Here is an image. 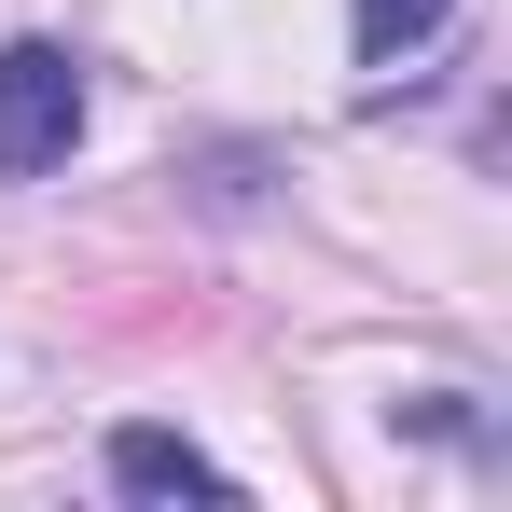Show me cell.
I'll return each mask as SVG.
<instances>
[{
	"label": "cell",
	"mask_w": 512,
	"mask_h": 512,
	"mask_svg": "<svg viewBox=\"0 0 512 512\" xmlns=\"http://www.w3.org/2000/svg\"><path fill=\"white\" fill-rule=\"evenodd\" d=\"M111 485H125V499H236V471H222V457H208V443H180V429H111Z\"/></svg>",
	"instance_id": "2"
},
{
	"label": "cell",
	"mask_w": 512,
	"mask_h": 512,
	"mask_svg": "<svg viewBox=\"0 0 512 512\" xmlns=\"http://www.w3.org/2000/svg\"><path fill=\"white\" fill-rule=\"evenodd\" d=\"M443 28H457V0H346V42H360V70H416Z\"/></svg>",
	"instance_id": "3"
},
{
	"label": "cell",
	"mask_w": 512,
	"mask_h": 512,
	"mask_svg": "<svg viewBox=\"0 0 512 512\" xmlns=\"http://www.w3.org/2000/svg\"><path fill=\"white\" fill-rule=\"evenodd\" d=\"M402 429H443V443H485V416H471L457 388H416V402H402Z\"/></svg>",
	"instance_id": "4"
},
{
	"label": "cell",
	"mask_w": 512,
	"mask_h": 512,
	"mask_svg": "<svg viewBox=\"0 0 512 512\" xmlns=\"http://www.w3.org/2000/svg\"><path fill=\"white\" fill-rule=\"evenodd\" d=\"M84 139V56L70 42H0V180L70 167Z\"/></svg>",
	"instance_id": "1"
}]
</instances>
